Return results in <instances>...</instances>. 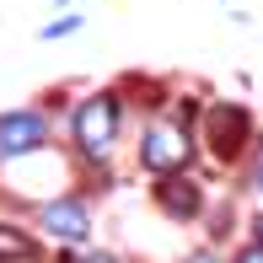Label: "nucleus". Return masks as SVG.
<instances>
[{"label":"nucleus","mask_w":263,"mask_h":263,"mask_svg":"<svg viewBox=\"0 0 263 263\" xmlns=\"http://www.w3.org/2000/svg\"><path fill=\"white\" fill-rule=\"evenodd\" d=\"M70 135H76V151L86 161H107V151L118 145V91L86 97L70 118Z\"/></svg>","instance_id":"nucleus-1"},{"label":"nucleus","mask_w":263,"mask_h":263,"mask_svg":"<svg viewBox=\"0 0 263 263\" xmlns=\"http://www.w3.org/2000/svg\"><path fill=\"white\" fill-rule=\"evenodd\" d=\"M140 161H145V172H156V177L183 172V166L194 161V140H188V129H177V124H151L145 135H140Z\"/></svg>","instance_id":"nucleus-2"},{"label":"nucleus","mask_w":263,"mask_h":263,"mask_svg":"<svg viewBox=\"0 0 263 263\" xmlns=\"http://www.w3.org/2000/svg\"><path fill=\"white\" fill-rule=\"evenodd\" d=\"M49 140V118L38 107H16V113H0V156H22V151H38Z\"/></svg>","instance_id":"nucleus-3"},{"label":"nucleus","mask_w":263,"mask_h":263,"mask_svg":"<svg viewBox=\"0 0 263 263\" xmlns=\"http://www.w3.org/2000/svg\"><path fill=\"white\" fill-rule=\"evenodd\" d=\"M38 226L49 236H59V242H86L91 210H86V199H49V204L38 210Z\"/></svg>","instance_id":"nucleus-4"},{"label":"nucleus","mask_w":263,"mask_h":263,"mask_svg":"<svg viewBox=\"0 0 263 263\" xmlns=\"http://www.w3.org/2000/svg\"><path fill=\"white\" fill-rule=\"evenodd\" d=\"M204 129L215 135V156H236V151H242V135L253 129V113L236 107V102H215Z\"/></svg>","instance_id":"nucleus-5"},{"label":"nucleus","mask_w":263,"mask_h":263,"mask_svg":"<svg viewBox=\"0 0 263 263\" xmlns=\"http://www.w3.org/2000/svg\"><path fill=\"white\" fill-rule=\"evenodd\" d=\"M156 199H161V210L172 215V220H194L199 215V188L188 183V177H177V172L156 183Z\"/></svg>","instance_id":"nucleus-6"},{"label":"nucleus","mask_w":263,"mask_h":263,"mask_svg":"<svg viewBox=\"0 0 263 263\" xmlns=\"http://www.w3.org/2000/svg\"><path fill=\"white\" fill-rule=\"evenodd\" d=\"M32 258H38V242L11 231V226H0V263H32Z\"/></svg>","instance_id":"nucleus-7"},{"label":"nucleus","mask_w":263,"mask_h":263,"mask_svg":"<svg viewBox=\"0 0 263 263\" xmlns=\"http://www.w3.org/2000/svg\"><path fill=\"white\" fill-rule=\"evenodd\" d=\"M81 27V16H65V22H49V27H43V38H65V32H76Z\"/></svg>","instance_id":"nucleus-8"},{"label":"nucleus","mask_w":263,"mask_h":263,"mask_svg":"<svg viewBox=\"0 0 263 263\" xmlns=\"http://www.w3.org/2000/svg\"><path fill=\"white\" fill-rule=\"evenodd\" d=\"M236 263H263V247H258V242H247L242 253H236Z\"/></svg>","instance_id":"nucleus-9"},{"label":"nucleus","mask_w":263,"mask_h":263,"mask_svg":"<svg viewBox=\"0 0 263 263\" xmlns=\"http://www.w3.org/2000/svg\"><path fill=\"white\" fill-rule=\"evenodd\" d=\"M65 263H118L113 253H81V258H65Z\"/></svg>","instance_id":"nucleus-10"},{"label":"nucleus","mask_w":263,"mask_h":263,"mask_svg":"<svg viewBox=\"0 0 263 263\" xmlns=\"http://www.w3.org/2000/svg\"><path fill=\"white\" fill-rule=\"evenodd\" d=\"M253 188H258V194H263V156L253 161Z\"/></svg>","instance_id":"nucleus-11"},{"label":"nucleus","mask_w":263,"mask_h":263,"mask_svg":"<svg viewBox=\"0 0 263 263\" xmlns=\"http://www.w3.org/2000/svg\"><path fill=\"white\" fill-rule=\"evenodd\" d=\"M253 242L263 247V215H253Z\"/></svg>","instance_id":"nucleus-12"},{"label":"nucleus","mask_w":263,"mask_h":263,"mask_svg":"<svg viewBox=\"0 0 263 263\" xmlns=\"http://www.w3.org/2000/svg\"><path fill=\"white\" fill-rule=\"evenodd\" d=\"M188 263H220V258H215V253H194V258H188Z\"/></svg>","instance_id":"nucleus-13"},{"label":"nucleus","mask_w":263,"mask_h":263,"mask_svg":"<svg viewBox=\"0 0 263 263\" xmlns=\"http://www.w3.org/2000/svg\"><path fill=\"white\" fill-rule=\"evenodd\" d=\"M59 6H70V0H59Z\"/></svg>","instance_id":"nucleus-14"}]
</instances>
